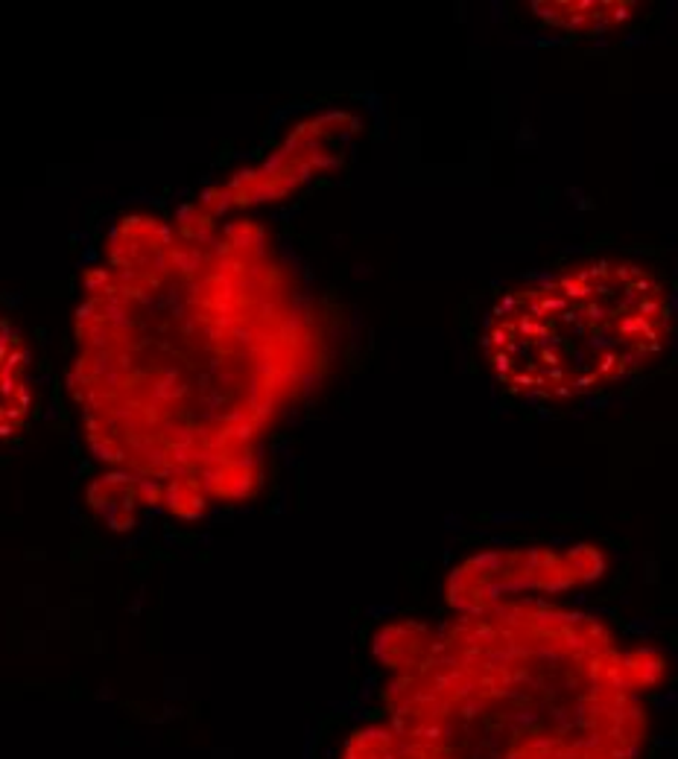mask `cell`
<instances>
[{
  "instance_id": "cell-1",
  "label": "cell",
  "mask_w": 678,
  "mask_h": 759,
  "mask_svg": "<svg viewBox=\"0 0 678 759\" xmlns=\"http://www.w3.org/2000/svg\"><path fill=\"white\" fill-rule=\"evenodd\" d=\"M672 336L661 272L632 257H591L503 292L482 324V357L509 395L573 403L646 374Z\"/></svg>"
},
{
  "instance_id": "cell-2",
  "label": "cell",
  "mask_w": 678,
  "mask_h": 759,
  "mask_svg": "<svg viewBox=\"0 0 678 759\" xmlns=\"http://www.w3.org/2000/svg\"><path fill=\"white\" fill-rule=\"evenodd\" d=\"M32 406L30 354L18 327L0 316V441L15 438L27 426Z\"/></svg>"
},
{
  "instance_id": "cell-3",
  "label": "cell",
  "mask_w": 678,
  "mask_h": 759,
  "mask_svg": "<svg viewBox=\"0 0 678 759\" xmlns=\"http://www.w3.org/2000/svg\"><path fill=\"white\" fill-rule=\"evenodd\" d=\"M541 21L561 30L576 32H599L620 24L632 15V4H535L532 6Z\"/></svg>"
}]
</instances>
